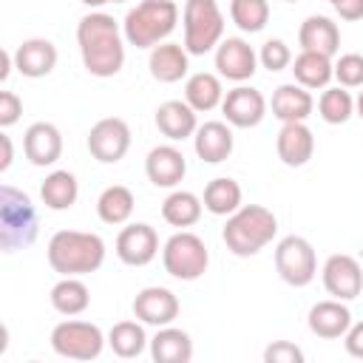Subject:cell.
<instances>
[{"instance_id": "obj_44", "label": "cell", "mask_w": 363, "mask_h": 363, "mask_svg": "<svg viewBox=\"0 0 363 363\" xmlns=\"http://www.w3.org/2000/svg\"><path fill=\"white\" fill-rule=\"evenodd\" d=\"M11 68H14V51L3 48V51H0V82H6V79H9Z\"/></svg>"}, {"instance_id": "obj_32", "label": "cell", "mask_w": 363, "mask_h": 363, "mask_svg": "<svg viewBox=\"0 0 363 363\" xmlns=\"http://www.w3.org/2000/svg\"><path fill=\"white\" fill-rule=\"evenodd\" d=\"M133 207H136V199L130 193V187L125 184H111L99 193L96 199V216L99 221L105 224H128V218L133 216Z\"/></svg>"}, {"instance_id": "obj_18", "label": "cell", "mask_w": 363, "mask_h": 363, "mask_svg": "<svg viewBox=\"0 0 363 363\" xmlns=\"http://www.w3.org/2000/svg\"><path fill=\"white\" fill-rule=\"evenodd\" d=\"M145 173L153 187H176L187 173V159L176 145H156L145 159Z\"/></svg>"}, {"instance_id": "obj_21", "label": "cell", "mask_w": 363, "mask_h": 363, "mask_svg": "<svg viewBox=\"0 0 363 363\" xmlns=\"http://www.w3.org/2000/svg\"><path fill=\"white\" fill-rule=\"evenodd\" d=\"M193 147H196V156L207 164H218L224 159H230L233 147H235V136L230 130V122H204L196 128L193 133Z\"/></svg>"}, {"instance_id": "obj_17", "label": "cell", "mask_w": 363, "mask_h": 363, "mask_svg": "<svg viewBox=\"0 0 363 363\" xmlns=\"http://www.w3.org/2000/svg\"><path fill=\"white\" fill-rule=\"evenodd\" d=\"M275 150L286 167H303L315 153V133L306 122H281Z\"/></svg>"}, {"instance_id": "obj_25", "label": "cell", "mask_w": 363, "mask_h": 363, "mask_svg": "<svg viewBox=\"0 0 363 363\" xmlns=\"http://www.w3.org/2000/svg\"><path fill=\"white\" fill-rule=\"evenodd\" d=\"M156 128L170 142H184L196 133L199 119H196V111L184 99H167L156 108Z\"/></svg>"}, {"instance_id": "obj_20", "label": "cell", "mask_w": 363, "mask_h": 363, "mask_svg": "<svg viewBox=\"0 0 363 363\" xmlns=\"http://www.w3.org/2000/svg\"><path fill=\"white\" fill-rule=\"evenodd\" d=\"M54 65H57V45L45 37L23 40L14 48V68L28 79L48 77L54 71Z\"/></svg>"}, {"instance_id": "obj_2", "label": "cell", "mask_w": 363, "mask_h": 363, "mask_svg": "<svg viewBox=\"0 0 363 363\" xmlns=\"http://www.w3.org/2000/svg\"><path fill=\"white\" fill-rule=\"evenodd\" d=\"M45 255L51 269L60 275H88L105 264V241L85 230H57Z\"/></svg>"}, {"instance_id": "obj_49", "label": "cell", "mask_w": 363, "mask_h": 363, "mask_svg": "<svg viewBox=\"0 0 363 363\" xmlns=\"http://www.w3.org/2000/svg\"><path fill=\"white\" fill-rule=\"evenodd\" d=\"M329 3H332V0H329Z\"/></svg>"}, {"instance_id": "obj_8", "label": "cell", "mask_w": 363, "mask_h": 363, "mask_svg": "<svg viewBox=\"0 0 363 363\" xmlns=\"http://www.w3.org/2000/svg\"><path fill=\"white\" fill-rule=\"evenodd\" d=\"M108 337L91 320H62L51 329V349L68 360H94L102 354Z\"/></svg>"}, {"instance_id": "obj_29", "label": "cell", "mask_w": 363, "mask_h": 363, "mask_svg": "<svg viewBox=\"0 0 363 363\" xmlns=\"http://www.w3.org/2000/svg\"><path fill=\"white\" fill-rule=\"evenodd\" d=\"M77 196H79V182L71 170H51L40 184V199L54 213L71 210L77 204Z\"/></svg>"}, {"instance_id": "obj_7", "label": "cell", "mask_w": 363, "mask_h": 363, "mask_svg": "<svg viewBox=\"0 0 363 363\" xmlns=\"http://www.w3.org/2000/svg\"><path fill=\"white\" fill-rule=\"evenodd\" d=\"M162 264H164V272L170 278H176V281H196L210 267V250H207L201 235H196L190 230H179V233H173L164 241Z\"/></svg>"}, {"instance_id": "obj_40", "label": "cell", "mask_w": 363, "mask_h": 363, "mask_svg": "<svg viewBox=\"0 0 363 363\" xmlns=\"http://www.w3.org/2000/svg\"><path fill=\"white\" fill-rule=\"evenodd\" d=\"M23 113V99L14 91H0V128H11Z\"/></svg>"}, {"instance_id": "obj_46", "label": "cell", "mask_w": 363, "mask_h": 363, "mask_svg": "<svg viewBox=\"0 0 363 363\" xmlns=\"http://www.w3.org/2000/svg\"><path fill=\"white\" fill-rule=\"evenodd\" d=\"M354 113L363 119V91H360V94H357V99H354Z\"/></svg>"}, {"instance_id": "obj_26", "label": "cell", "mask_w": 363, "mask_h": 363, "mask_svg": "<svg viewBox=\"0 0 363 363\" xmlns=\"http://www.w3.org/2000/svg\"><path fill=\"white\" fill-rule=\"evenodd\" d=\"M150 357L156 363H190L193 360V340L184 329L159 326L150 337Z\"/></svg>"}, {"instance_id": "obj_33", "label": "cell", "mask_w": 363, "mask_h": 363, "mask_svg": "<svg viewBox=\"0 0 363 363\" xmlns=\"http://www.w3.org/2000/svg\"><path fill=\"white\" fill-rule=\"evenodd\" d=\"M201 210H204V201L190 190H173L162 201V218L170 227H182V230L193 227L201 218Z\"/></svg>"}, {"instance_id": "obj_27", "label": "cell", "mask_w": 363, "mask_h": 363, "mask_svg": "<svg viewBox=\"0 0 363 363\" xmlns=\"http://www.w3.org/2000/svg\"><path fill=\"white\" fill-rule=\"evenodd\" d=\"M292 77L298 85L309 88V91H318V88H329V82L335 79V62L332 57L326 54H318V51H301L295 60H292Z\"/></svg>"}, {"instance_id": "obj_14", "label": "cell", "mask_w": 363, "mask_h": 363, "mask_svg": "<svg viewBox=\"0 0 363 363\" xmlns=\"http://www.w3.org/2000/svg\"><path fill=\"white\" fill-rule=\"evenodd\" d=\"M221 113L233 128H255L267 116V99L252 85H235L221 99Z\"/></svg>"}, {"instance_id": "obj_11", "label": "cell", "mask_w": 363, "mask_h": 363, "mask_svg": "<svg viewBox=\"0 0 363 363\" xmlns=\"http://www.w3.org/2000/svg\"><path fill=\"white\" fill-rule=\"evenodd\" d=\"M320 281H323V289L332 298H337V301H354L363 292V269H360V261L354 255L335 252V255H329L323 261Z\"/></svg>"}, {"instance_id": "obj_15", "label": "cell", "mask_w": 363, "mask_h": 363, "mask_svg": "<svg viewBox=\"0 0 363 363\" xmlns=\"http://www.w3.org/2000/svg\"><path fill=\"white\" fill-rule=\"evenodd\" d=\"M133 318H139L145 326H170L179 318V298L167 286H145L136 292L133 303Z\"/></svg>"}, {"instance_id": "obj_30", "label": "cell", "mask_w": 363, "mask_h": 363, "mask_svg": "<svg viewBox=\"0 0 363 363\" xmlns=\"http://www.w3.org/2000/svg\"><path fill=\"white\" fill-rule=\"evenodd\" d=\"M48 298H51V306L65 318H77L91 306V292H88L85 281H79V275H62L51 286Z\"/></svg>"}, {"instance_id": "obj_12", "label": "cell", "mask_w": 363, "mask_h": 363, "mask_svg": "<svg viewBox=\"0 0 363 363\" xmlns=\"http://www.w3.org/2000/svg\"><path fill=\"white\" fill-rule=\"evenodd\" d=\"M216 71L230 82H247L258 71V54L244 37H227L216 45Z\"/></svg>"}, {"instance_id": "obj_45", "label": "cell", "mask_w": 363, "mask_h": 363, "mask_svg": "<svg viewBox=\"0 0 363 363\" xmlns=\"http://www.w3.org/2000/svg\"><path fill=\"white\" fill-rule=\"evenodd\" d=\"M82 6H88V9H99V6H105V3H111V0H79Z\"/></svg>"}, {"instance_id": "obj_39", "label": "cell", "mask_w": 363, "mask_h": 363, "mask_svg": "<svg viewBox=\"0 0 363 363\" xmlns=\"http://www.w3.org/2000/svg\"><path fill=\"white\" fill-rule=\"evenodd\" d=\"M264 363H303V352L289 340H275L264 349Z\"/></svg>"}, {"instance_id": "obj_42", "label": "cell", "mask_w": 363, "mask_h": 363, "mask_svg": "<svg viewBox=\"0 0 363 363\" xmlns=\"http://www.w3.org/2000/svg\"><path fill=\"white\" fill-rule=\"evenodd\" d=\"M332 9H335L337 17L346 20V23L363 20V0H332Z\"/></svg>"}, {"instance_id": "obj_24", "label": "cell", "mask_w": 363, "mask_h": 363, "mask_svg": "<svg viewBox=\"0 0 363 363\" xmlns=\"http://www.w3.org/2000/svg\"><path fill=\"white\" fill-rule=\"evenodd\" d=\"M269 108H272V116L281 122H306L315 111V99H312L309 88H303L298 82H286V85L275 88Z\"/></svg>"}, {"instance_id": "obj_43", "label": "cell", "mask_w": 363, "mask_h": 363, "mask_svg": "<svg viewBox=\"0 0 363 363\" xmlns=\"http://www.w3.org/2000/svg\"><path fill=\"white\" fill-rule=\"evenodd\" d=\"M0 145H3V159H0V173H6L11 167V159H14V147H11V136L9 133H0Z\"/></svg>"}, {"instance_id": "obj_48", "label": "cell", "mask_w": 363, "mask_h": 363, "mask_svg": "<svg viewBox=\"0 0 363 363\" xmlns=\"http://www.w3.org/2000/svg\"><path fill=\"white\" fill-rule=\"evenodd\" d=\"M286 3H298V0H286Z\"/></svg>"}, {"instance_id": "obj_37", "label": "cell", "mask_w": 363, "mask_h": 363, "mask_svg": "<svg viewBox=\"0 0 363 363\" xmlns=\"http://www.w3.org/2000/svg\"><path fill=\"white\" fill-rule=\"evenodd\" d=\"M335 79L343 88H363V54H340L335 62Z\"/></svg>"}, {"instance_id": "obj_13", "label": "cell", "mask_w": 363, "mask_h": 363, "mask_svg": "<svg viewBox=\"0 0 363 363\" xmlns=\"http://www.w3.org/2000/svg\"><path fill=\"white\" fill-rule=\"evenodd\" d=\"M159 255V233L145 224H128L119 230L116 235V258L128 267H147L153 258Z\"/></svg>"}, {"instance_id": "obj_10", "label": "cell", "mask_w": 363, "mask_h": 363, "mask_svg": "<svg viewBox=\"0 0 363 363\" xmlns=\"http://www.w3.org/2000/svg\"><path fill=\"white\" fill-rule=\"evenodd\" d=\"M88 153L102 164H116L130 150V128L119 116H105L91 125L88 130Z\"/></svg>"}, {"instance_id": "obj_6", "label": "cell", "mask_w": 363, "mask_h": 363, "mask_svg": "<svg viewBox=\"0 0 363 363\" xmlns=\"http://www.w3.org/2000/svg\"><path fill=\"white\" fill-rule=\"evenodd\" d=\"M182 26H184V48L193 57L213 51L224 40V14L216 0H184Z\"/></svg>"}, {"instance_id": "obj_36", "label": "cell", "mask_w": 363, "mask_h": 363, "mask_svg": "<svg viewBox=\"0 0 363 363\" xmlns=\"http://www.w3.org/2000/svg\"><path fill=\"white\" fill-rule=\"evenodd\" d=\"M230 17L244 34H258L269 23V3L267 0H233Z\"/></svg>"}, {"instance_id": "obj_9", "label": "cell", "mask_w": 363, "mask_h": 363, "mask_svg": "<svg viewBox=\"0 0 363 363\" xmlns=\"http://www.w3.org/2000/svg\"><path fill=\"white\" fill-rule=\"evenodd\" d=\"M275 269L289 286H309L318 275L315 247L303 235H284L275 247Z\"/></svg>"}, {"instance_id": "obj_23", "label": "cell", "mask_w": 363, "mask_h": 363, "mask_svg": "<svg viewBox=\"0 0 363 363\" xmlns=\"http://www.w3.org/2000/svg\"><path fill=\"white\" fill-rule=\"evenodd\" d=\"M298 43H301V51H318V54L335 57L340 48V28L335 20L323 14H309L298 28Z\"/></svg>"}, {"instance_id": "obj_47", "label": "cell", "mask_w": 363, "mask_h": 363, "mask_svg": "<svg viewBox=\"0 0 363 363\" xmlns=\"http://www.w3.org/2000/svg\"><path fill=\"white\" fill-rule=\"evenodd\" d=\"M111 3H125V0H111Z\"/></svg>"}, {"instance_id": "obj_28", "label": "cell", "mask_w": 363, "mask_h": 363, "mask_svg": "<svg viewBox=\"0 0 363 363\" xmlns=\"http://www.w3.org/2000/svg\"><path fill=\"white\" fill-rule=\"evenodd\" d=\"M224 99V88H221V77L210 74V71H196L187 77L184 82V102L196 111V113H207L213 108H218Z\"/></svg>"}, {"instance_id": "obj_41", "label": "cell", "mask_w": 363, "mask_h": 363, "mask_svg": "<svg viewBox=\"0 0 363 363\" xmlns=\"http://www.w3.org/2000/svg\"><path fill=\"white\" fill-rule=\"evenodd\" d=\"M343 346H346V352H349L352 357L363 360V320H357V323H352V326L346 329Z\"/></svg>"}, {"instance_id": "obj_22", "label": "cell", "mask_w": 363, "mask_h": 363, "mask_svg": "<svg viewBox=\"0 0 363 363\" xmlns=\"http://www.w3.org/2000/svg\"><path fill=\"white\" fill-rule=\"evenodd\" d=\"M147 68H150V77L156 82L173 85V82L187 77V71H190V51L184 45H179V43H159V45L150 48Z\"/></svg>"}, {"instance_id": "obj_31", "label": "cell", "mask_w": 363, "mask_h": 363, "mask_svg": "<svg viewBox=\"0 0 363 363\" xmlns=\"http://www.w3.org/2000/svg\"><path fill=\"white\" fill-rule=\"evenodd\" d=\"M108 346H111V352L116 357H125V360L139 357L150 346V340L145 335V323L139 318L136 320H119V323H113L111 332H108Z\"/></svg>"}, {"instance_id": "obj_16", "label": "cell", "mask_w": 363, "mask_h": 363, "mask_svg": "<svg viewBox=\"0 0 363 363\" xmlns=\"http://www.w3.org/2000/svg\"><path fill=\"white\" fill-rule=\"evenodd\" d=\"M23 153L34 167H51L62 156V133L51 122H34L26 128Z\"/></svg>"}, {"instance_id": "obj_35", "label": "cell", "mask_w": 363, "mask_h": 363, "mask_svg": "<svg viewBox=\"0 0 363 363\" xmlns=\"http://www.w3.org/2000/svg\"><path fill=\"white\" fill-rule=\"evenodd\" d=\"M318 113H320V119L326 125H343L354 113V96L343 85L323 88V94L318 99Z\"/></svg>"}, {"instance_id": "obj_4", "label": "cell", "mask_w": 363, "mask_h": 363, "mask_svg": "<svg viewBox=\"0 0 363 363\" xmlns=\"http://www.w3.org/2000/svg\"><path fill=\"white\" fill-rule=\"evenodd\" d=\"M176 23H179V6L173 0H142L133 9H128L122 20V31L128 45L153 48L173 34Z\"/></svg>"}, {"instance_id": "obj_3", "label": "cell", "mask_w": 363, "mask_h": 363, "mask_svg": "<svg viewBox=\"0 0 363 363\" xmlns=\"http://www.w3.org/2000/svg\"><path fill=\"white\" fill-rule=\"evenodd\" d=\"M278 233V218L264 204H241L233 216H227V224L221 230V238L227 250L238 258L258 255Z\"/></svg>"}, {"instance_id": "obj_38", "label": "cell", "mask_w": 363, "mask_h": 363, "mask_svg": "<svg viewBox=\"0 0 363 363\" xmlns=\"http://www.w3.org/2000/svg\"><path fill=\"white\" fill-rule=\"evenodd\" d=\"M258 62H261L269 74H275V71H284V68L292 65V51H289V45H286L284 40L272 37V40H267V43L261 45V51H258Z\"/></svg>"}, {"instance_id": "obj_34", "label": "cell", "mask_w": 363, "mask_h": 363, "mask_svg": "<svg viewBox=\"0 0 363 363\" xmlns=\"http://www.w3.org/2000/svg\"><path fill=\"white\" fill-rule=\"evenodd\" d=\"M204 210L213 216H233L241 207V184L230 176H218L204 187Z\"/></svg>"}, {"instance_id": "obj_5", "label": "cell", "mask_w": 363, "mask_h": 363, "mask_svg": "<svg viewBox=\"0 0 363 363\" xmlns=\"http://www.w3.org/2000/svg\"><path fill=\"white\" fill-rule=\"evenodd\" d=\"M40 233L37 207L28 193L3 184L0 187V247L3 252H17L34 244Z\"/></svg>"}, {"instance_id": "obj_1", "label": "cell", "mask_w": 363, "mask_h": 363, "mask_svg": "<svg viewBox=\"0 0 363 363\" xmlns=\"http://www.w3.org/2000/svg\"><path fill=\"white\" fill-rule=\"evenodd\" d=\"M125 31L105 11H88L77 23V45L82 65L91 77H116L125 65Z\"/></svg>"}, {"instance_id": "obj_19", "label": "cell", "mask_w": 363, "mask_h": 363, "mask_svg": "<svg viewBox=\"0 0 363 363\" xmlns=\"http://www.w3.org/2000/svg\"><path fill=\"white\" fill-rule=\"evenodd\" d=\"M306 323H309V332L312 335H318L323 340H337L352 326V309L346 306V301H337V298L318 301L309 309Z\"/></svg>"}]
</instances>
